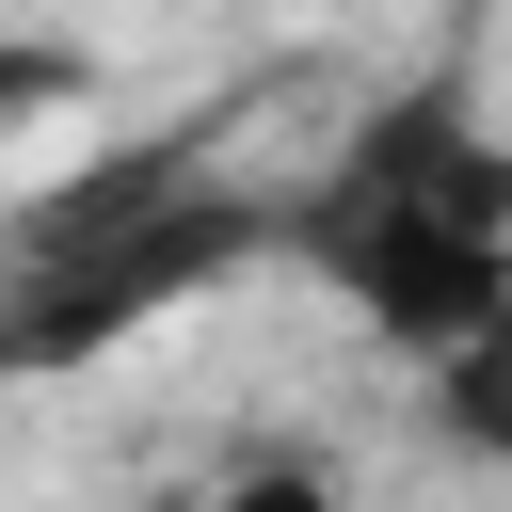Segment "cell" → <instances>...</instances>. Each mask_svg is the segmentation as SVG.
Wrapping results in <instances>:
<instances>
[{"label": "cell", "mask_w": 512, "mask_h": 512, "mask_svg": "<svg viewBox=\"0 0 512 512\" xmlns=\"http://www.w3.org/2000/svg\"><path fill=\"white\" fill-rule=\"evenodd\" d=\"M288 256L384 336V352H448L496 272H512V128L480 112V64L400 80L304 192H288Z\"/></svg>", "instance_id": "6da1fadb"}, {"label": "cell", "mask_w": 512, "mask_h": 512, "mask_svg": "<svg viewBox=\"0 0 512 512\" xmlns=\"http://www.w3.org/2000/svg\"><path fill=\"white\" fill-rule=\"evenodd\" d=\"M256 256H288V192L224 176L208 128H160L144 160H96L80 192H48L0 240V384H64V368L160 336L176 304H208Z\"/></svg>", "instance_id": "7a4b0ae2"}, {"label": "cell", "mask_w": 512, "mask_h": 512, "mask_svg": "<svg viewBox=\"0 0 512 512\" xmlns=\"http://www.w3.org/2000/svg\"><path fill=\"white\" fill-rule=\"evenodd\" d=\"M432 432H448L464 464H496V480H512V272H496V304L432 352Z\"/></svg>", "instance_id": "3957f363"}, {"label": "cell", "mask_w": 512, "mask_h": 512, "mask_svg": "<svg viewBox=\"0 0 512 512\" xmlns=\"http://www.w3.org/2000/svg\"><path fill=\"white\" fill-rule=\"evenodd\" d=\"M192 512H352V496H336V464H304V448H256V464H224Z\"/></svg>", "instance_id": "277c9868"}, {"label": "cell", "mask_w": 512, "mask_h": 512, "mask_svg": "<svg viewBox=\"0 0 512 512\" xmlns=\"http://www.w3.org/2000/svg\"><path fill=\"white\" fill-rule=\"evenodd\" d=\"M80 96V48H0V112H64Z\"/></svg>", "instance_id": "5b68a950"}]
</instances>
